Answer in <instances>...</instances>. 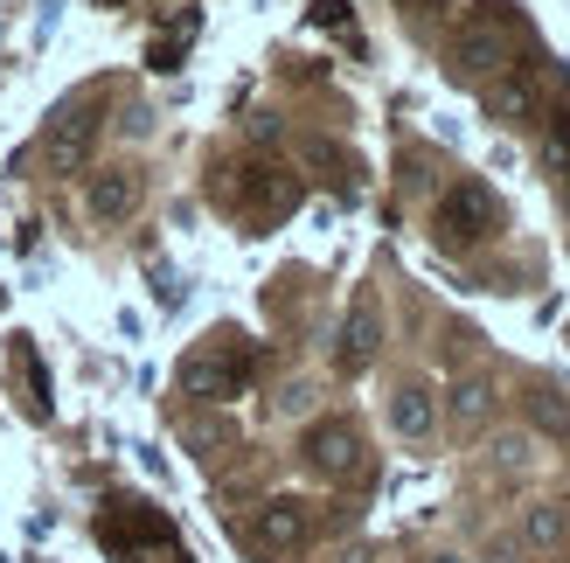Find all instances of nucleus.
<instances>
[{"label": "nucleus", "mask_w": 570, "mask_h": 563, "mask_svg": "<svg viewBox=\"0 0 570 563\" xmlns=\"http://www.w3.org/2000/svg\"><path fill=\"white\" fill-rule=\"evenodd\" d=\"M452 411H460V417H480V411H488V389H480V383H466L460 397H452Z\"/></svg>", "instance_id": "8"}, {"label": "nucleus", "mask_w": 570, "mask_h": 563, "mask_svg": "<svg viewBox=\"0 0 570 563\" xmlns=\"http://www.w3.org/2000/svg\"><path fill=\"white\" fill-rule=\"evenodd\" d=\"M306 536V508H299V501H272V508L258 515V543L265 550H293Z\"/></svg>", "instance_id": "3"}, {"label": "nucleus", "mask_w": 570, "mask_h": 563, "mask_svg": "<svg viewBox=\"0 0 570 563\" xmlns=\"http://www.w3.org/2000/svg\"><path fill=\"white\" fill-rule=\"evenodd\" d=\"M529 543H535V550H557V543H563V515H557V508H535V515H529Z\"/></svg>", "instance_id": "7"}, {"label": "nucleus", "mask_w": 570, "mask_h": 563, "mask_svg": "<svg viewBox=\"0 0 570 563\" xmlns=\"http://www.w3.org/2000/svg\"><path fill=\"white\" fill-rule=\"evenodd\" d=\"M91 132H98V126H91V111H70V119L49 132V167H56V175L83 160V147H91Z\"/></svg>", "instance_id": "4"}, {"label": "nucleus", "mask_w": 570, "mask_h": 563, "mask_svg": "<svg viewBox=\"0 0 570 563\" xmlns=\"http://www.w3.org/2000/svg\"><path fill=\"white\" fill-rule=\"evenodd\" d=\"M473 223H488V195H480V188H452V203L439 209V230L460 244V237H473Z\"/></svg>", "instance_id": "5"}, {"label": "nucleus", "mask_w": 570, "mask_h": 563, "mask_svg": "<svg viewBox=\"0 0 570 563\" xmlns=\"http://www.w3.org/2000/svg\"><path fill=\"white\" fill-rule=\"evenodd\" d=\"M83 209H91L98 223H119L139 209V181L119 175V167H105V175H91V188H83Z\"/></svg>", "instance_id": "1"}, {"label": "nucleus", "mask_w": 570, "mask_h": 563, "mask_svg": "<svg viewBox=\"0 0 570 563\" xmlns=\"http://www.w3.org/2000/svg\"><path fill=\"white\" fill-rule=\"evenodd\" d=\"M306 453H313V466H321V473H348L362 445H355V432H348V425H321V432L306 438Z\"/></svg>", "instance_id": "2"}, {"label": "nucleus", "mask_w": 570, "mask_h": 563, "mask_svg": "<svg viewBox=\"0 0 570 563\" xmlns=\"http://www.w3.org/2000/svg\"><path fill=\"white\" fill-rule=\"evenodd\" d=\"M396 432H411V438L432 432V397H424V389H404V397H396Z\"/></svg>", "instance_id": "6"}]
</instances>
